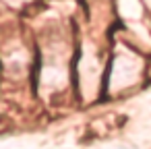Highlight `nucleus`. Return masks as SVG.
<instances>
[{"label": "nucleus", "mask_w": 151, "mask_h": 149, "mask_svg": "<svg viewBox=\"0 0 151 149\" xmlns=\"http://www.w3.org/2000/svg\"><path fill=\"white\" fill-rule=\"evenodd\" d=\"M141 73V62L139 58L128 50V52H120L114 60V79H116V85L118 87H124V85H132L137 81Z\"/></svg>", "instance_id": "nucleus-1"}, {"label": "nucleus", "mask_w": 151, "mask_h": 149, "mask_svg": "<svg viewBox=\"0 0 151 149\" xmlns=\"http://www.w3.org/2000/svg\"><path fill=\"white\" fill-rule=\"evenodd\" d=\"M2 2H6L11 6H23V4H29L31 0H2Z\"/></svg>", "instance_id": "nucleus-2"}]
</instances>
